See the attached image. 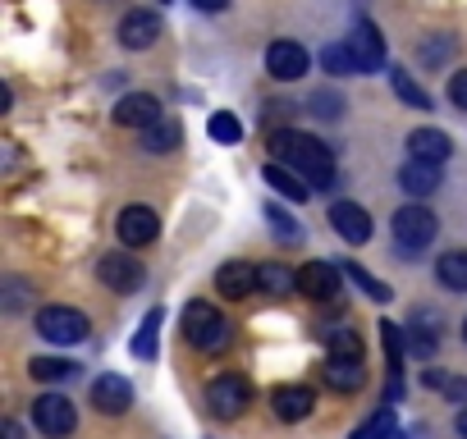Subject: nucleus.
Returning a JSON list of instances; mask_svg holds the SVG:
<instances>
[{"instance_id":"nucleus-1","label":"nucleus","mask_w":467,"mask_h":439,"mask_svg":"<svg viewBox=\"0 0 467 439\" xmlns=\"http://www.w3.org/2000/svg\"><path fill=\"white\" fill-rule=\"evenodd\" d=\"M271 151H275L280 165L298 169L312 188H335V160H330V147L317 142L312 133L275 128V133H271Z\"/></svg>"},{"instance_id":"nucleus-2","label":"nucleus","mask_w":467,"mask_h":439,"mask_svg":"<svg viewBox=\"0 0 467 439\" xmlns=\"http://www.w3.org/2000/svg\"><path fill=\"white\" fill-rule=\"evenodd\" d=\"M183 339L197 352H220L229 343V321L211 307V302H188L183 307Z\"/></svg>"},{"instance_id":"nucleus-3","label":"nucleus","mask_w":467,"mask_h":439,"mask_svg":"<svg viewBox=\"0 0 467 439\" xmlns=\"http://www.w3.org/2000/svg\"><path fill=\"white\" fill-rule=\"evenodd\" d=\"M431 239H435V215L426 206H403L394 215V243L403 252H421V248H431Z\"/></svg>"},{"instance_id":"nucleus-4","label":"nucleus","mask_w":467,"mask_h":439,"mask_svg":"<svg viewBox=\"0 0 467 439\" xmlns=\"http://www.w3.org/2000/svg\"><path fill=\"white\" fill-rule=\"evenodd\" d=\"M37 334L51 339V343H78V339H88V316L74 311V307H42Z\"/></svg>"},{"instance_id":"nucleus-5","label":"nucleus","mask_w":467,"mask_h":439,"mask_svg":"<svg viewBox=\"0 0 467 439\" xmlns=\"http://www.w3.org/2000/svg\"><path fill=\"white\" fill-rule=\"evenodd\" d=\"M33 421H37V430H42L47 439H65V434H74V425H78L74 403H69L65 393H42V398L33 403Z\"/></svg>"},{"instance_id":"nucleus-6","label":"nucleus","mask_w":467,"mask_h":439,"mask_svg":"<svg viewBox=\"0 0 467 439\" xmlns=\"http://www.w3.org/2000/svg\"><path fill=\"white\" fill-rule=\"evenodd\" d=\"M206 403L215 416H244L248 403H253V384L244 375H220L206 384Z\"/></svg>"},{"instance_id":"nucleus-7","label":"nucleus","mask_w":467,"mask_h":439,"mask_svg":"<svg viewBox=\"0 0 467 439\" xmlns=\"http://www.w3.org/2000/svg\"><path fill=\"white\" fill-rule=\"evenodd\" d=\"M97 280H101L110 293H133V289L142 284V266H138V257L110 252V257L97 261Z\"/></svg>"},{"instance_id":"nucleus-8","label":"nucleus","mask_w":467,"mask_h":439,"mask_svg":"<svg viewBox=\"0 0 467 439\" xmlns=\"http://www.w3.org/2000/svg\"><path fill=\"white\" fill-rule=\"evenodd\" d=\"M115 230H119V243H129V248H147V243L161 234V220H156L151 206H124Z\"/></svg>"},{"instance_id":"nucleus-9","label":"nucleus","mask_w":467,"mask_h":439,"mask_svg":"<svg viewBox=\"0 0 467 439\" xmlns=\"http://www.w3.org/2000/svg\"><path fill=\"white\" fill-rule=\"evenodd\" d=\"M321 375H326V384H330V389L353 393V389H362V384H367V362H362V357H348V352H330V357H326V366H321Z\"/></svg>"},{"instance_id":"nucleus-10","label":"nucleus","mask_w":467,"mask_h":439,"mask_svg":"<svg viewBox=\"0 0 467 439\" xmlns=\"http://www.w3.org/2000/svg\"><path fill=\"white\" fill-rule=\"evenodd\" d=\"M266 69H271V78H280V83H298V78L307 74V51H303L298 42H271Z\"/></svg>"},{"instance_id":"nucleus-11","label":"nucleus","mask_w":467,"mask_h":439,"mask_svg":"<svg viewBox=\"0 0 467 439\" xmlns=\"http://www.w3.org/2000/svg\"><path fill=\"white\" fill-rule=\"evenodd\" d=\"M92 403H97L101 416H124L129 403H133V384H129L124 375H101V380L92 384Z\"/></svg>"},{"instance_id":"nucleus-12","label":"nucleus","mask_w":467,"mask_h":439,"mask_svg":"<svg viewBox=\"0 0 467 439\" xmlns=\"http://www.w3.org/2000/svg\"><path fill=\"white\" fill-rule=\"evenodd\" d=\"M215 289H220L224 298H248V293L262 289V271H257L253 261H229V266H220Z\"/></svg>"},{"instance_id":"nucleus-13","label":"nucleus","mask_w":467,"mask_h":439,"mask_svg":"<svg viewBox=\"0 0 467 439\" xmlns=\"http://www.w3.org/2000/svg\"><path fill=\"white\" fill-rule=\"evenodd\" d=\"M271 407H275L280 421H307L312 407H317V393H312L307 384H280V389L271 393Z\"/></svg>"},{"instance_id":"nucleus-14","label":"nucleus","mask_w":467,"mask_h":439,"mask_svg":"<svg viewBox=\"0 0 467 439\" xmlns=\"http://www.w3.org/2000/svg\"><path fill=\"white\" fill-rule=\"evenodd\" d=\"M330 225H335L339 239H348V243H367V239H371V215H367L358 201H335V206H330Z\"/></svg>"},{"instance_id":"nucleus-15","label":"nucleus","mask_w":467,"mask_h":439,"mask_svg":"<svg viewBox=\"0 0 467 439\" xmlns=\"http://www.w3.org/2000/svg\"><path fill=\"white\" fill-rule=\"evenodd\" d=\"M115 119H119L124 128H151V124L161 119V101L147 97V92H129V97H119Z\"/></svg>"},{"instance_id":"nucleus-16","label":"nucleus","mask_w":467,"mask_h":439,"mask_svg":"<svg viewBox=\"0 0 467 439\" xmlns=\"http://www.w3.org/2000/svg\"><path fill=\"white\" fill-rule=\"evenodd\" d=\"M298 293H307V298H317V302H330V298L339 293V271L326 266V261L303 266V271H298Z\"/></svg>"},{"instance_id":"nucleus-17","label":"nucleus","mask_w":467,"mask_h":439,"mask_svg":"<svg viewBox=\"0 0 467 439\" xmlns=\"http://www.w3.org/2000/svg\"><path fill=\"white\" fill-rule=\"evenodd\" d=\"M156 37H161V19H156V15H147V10L124 15V24H119V42H124L129 51H147Z\"/></svg>"},{"instance_id":"nucleus-18","label":"nucleus","mask_w":467,"mask_h":439,"mask_svg":"<svg viewBox=\"0 0 467 439\" xmlns=\"http://www.w3.org/2000/svg\"><path fill=\"white\" fill-rule=\"evenodd\" d=\"M348 46H353V56H358L362 74H371V69H380V65H385V37H380L371 24H358V28H353V37H348Z\"/></svg>"},{"instance_id":"nucleus-19","label":"nucleus","mask_w":467,"mask_h":439,"mask_svg":"<svg viewBox=\"0 0 467 439\" xmlns=\"http://www.w3.org/2000/svg\"><path fill=\"white\" fill-rule=\"evenodd\" d=\"M408 151H412V160L444 165V160H449V151H453V142H449L440 128H412V133H408Z\"/></svg>"},{"instance_id":"nucleus-20","label":"nucleus","mask_w":467,"mask_h":439,"mask_svg":"<svg viewBox=\"0 0 467 439\" xmlns=\"http://www.w3.org/2000/svg\"><path fill=\"white\" fill-rule=\"evenodd\" d=\"M399 183H403V192H412V197H431V192L440 188V165H431V160H408V165L399 169Z\"/></svg>"},{"instance_id":"nucleus-21","label":"nucleus","mask_w":467,"mask_h":439,"mask_svg":"<svg viewBox=\"0 0 467 439\" xmlns=\"http://www.w3.org/2000/svg\"><path fill=\"white\" fill-rule=\"evenodd\" d=\"M262 179H266L280 197H289V201H307V197H312V183H307L298 169L280 165V160H275V165H266V174H262Z\"/></svg>"},{"instance_id":"nucleus-22","label":"nucleus","mask_w":467,"mask_h":439,"mask_svg":"<svg viewBox=\"0 0 467 439\" xmlns=\"http://www.w3.org/2000/svg\"><path fill=\"white\" fill-rule=\"evenodd\" d=\"M179 142H183V124H179V119H156L151 128H142V147L156 151V156L174 151Z\"/></svg>"},{"instance_id":"nucleus-23","label":"nucleus","mask_w":467,"mask_h":439,"mask_svg":"<svg viewBox=\"0 0 467 439\" xmlns=\"http://www.w3.org/2000/svg\"><path fill=\"white\" fill-rule=\"evenodd\" d=\"M403 330H408V352H412V357H431V352H435L440 330L431 325V316H426V311H417V316H412V325H403Z\"/></svg>"},{"instance_id":"nucleus-24","label":"nucleus","mask_w":467,"mask_h":439,"mask_svg":"<svg viewBox=\"0 0 467 439\" xmlns=\"http://www.w3.org/2000/svg\"><path fill=\"white\" fill-rule=\"evenodd\" d=\"M321 65H326V74H335V78H353V74H362V65H358V56H353L348 42L326 46V51H321Z\"/></svg>"},{"instance_id":"nucleus-25","label":"nucleus","mask_w":467,"mask_h":439,"mask_svg":"<svg viewBox=\"0 0 467 439\" xmlns=\"http://www.w3.org/2000/svg\"><path fill=\"white\" fill-rule=\"evenodd\" d=\"M435 275H440V284H444V289L462 293V289H467V252H444V257H440V266H435Z\"/></svg>"},{"instance_id":"nucleus-26","label":"nucleus","mask_w":467,"mask_h":439,"mask_svg":"<svg viewBox=\"0 0 467 439\" xmlns=\"http://www.w3.org/2000/svg\"><path fill=\"white\" fill-rule=\"evenodd\" d=\"M33 380H42V384H56V380H69L78 366L74 362H65V357H33Z\"/></svg>"},{"instance_id":"nucleus-27","label":"nucleus","mask_w":467,"mask_h":439,"mask_svg":"<svg viewBox=\"0 0 467 439\" xmlns=\"http://www.w3.org/2000/svg\"><path fill=\"white\" fill-rule=\"evenodd\" d=\"M344 275H348V280H353V284H358L367 298H376V302H389V298H394V293H389V284H380L376 275H367L358 261H344Z\"/></svg>"},{"instance_id":"nucleus-28","label":"nucleus","mask_w":467,"mask_h":439,"mask_svg":"<svg viewBox=\"0 0 467 439\" xmlns=\"http://www.w3.org/2000/svg\"><path fill=\"white\" fill-rule=\"evenodd\" d=\"M389 83H394V92H399V101H408L412 110H431V97L412 83V74H403V69H394L389 74Z\"/></svg>"},{"instance_id":"nucleus-29","label":"nucleus","mask_w":467,"mask_h":439,"mask_svg":"<svg viewBox=\"0 0 467 439\" xmlns=\"http://www.w3.org/2000/svg\"><path fill=\"white\" fill-rule=\"evenodd\" d=\"M389 434H394V412H389V407L371 412V416L353 430V439H389Z\"/></svg>"},{"instance_id":"nucleus-30","label":"nucleus","mask_w":467,"mask_h":439,"mask_svg":"<svg viewBox=\"0 0 467 439\" xmlns=\"http://www.w3.org/2000/svg\"><path fill=\"white\" fill-rule=\"evenodd\" d=\"M257 271H262V289L266 293H294L298 289V275L285 271V266H275V261L271 266H257Z\"/></svg>"},{"instance_id":"nucleus-31","label":"nucleus","mask_w":467,"mask_h":439,"mask_svg":"<svg viewBox=\"0 0 467 439\" xmlns=\"http://www.w3.org/2000/svg\"><path fill=\"white\" fill-rule=\"evenodd\" d=\"M206 133H211L215 142H224V147H229V142H239V138H244V124H239V119H234L229 110H220V115H211V124H206Z\"/></svg>"},{"instance_id":"nucleus-32","label":"nucleus","mask_w":467,"mask_h":439,"mask_svg":"<svg viewBox=\"0 0 467 439\" xmlns=\"http://www.w3.org/2000/svg\"><path fill=\"white\" fill-rule=\"evenodd\" d=\"M156 325H161V307L142 321L138 339H133V357H156Z\"/></svg>"},{"instance_id":"nucleus-33","label":"nucleus","mask_w":467,"mask_h":439,"mask_svg":"<svg viewBox=\"0 0 467 439\" xmlns=\"http://www.w3.org/2000/svg\"><path fill=\"white\" fill-rule=\"evenodd\" d=\"M330 352H348V357H362V339H358V330H348V325H335L330 334Z\"/></svg>"},{"instance_id":"nucleus-34","label":"nucleus","mask_w":467,"mask_h":439,"mask_svg":"<svg viewBox=\"0 0 467 439\" xmlns=\"http://www.w3.org/2000/svg\"><path fill=\"white\" fill-rule=\"evenodd\" d=\"M266 220H271V230H275L280 239H294V243H298V234H303V230L294 225V220H289L280 206H266Z\"/></svg>"},{"instance_id":"nucleus-35","label":"nucleus","mask_w":467,"mask_h":439,"mask_svg":"<svg viewBox=\"0 0 467 439\" xmlns=\"http://www.w3.org/2000/svg\"><path fill=\"white\" fill-rule=\"evenodd\" d=\"M312 106H317L312 115H321V119H339V115H344V101H339V97H330V92H317V97H312Z\"/></svg>"},{"instance_id":"nucleus-36","label":"nucleus","mask_w":467,"mask_h":439,"mask_svg":"<svg viewBox=\"0 0 467 439\" xmlns=\"http://www.w3.org/2000/svg\"><path fill=\"white\" fill-rule=\"evenodd\" d=\"M449 101H453L458 110H467V69H458V74L449 78Z\"/></svg>"},{"instance_id":"nucleus-37","label":"nucleus","mask_w":467,"mask_h":439,"mask_svg":"<svg viewBox=\"0 0 467 439\" xmlns=\"http://www.w3.org/2000/svg\"><path fill=\"white\" fill-rule=\"evenodd\" d=\"M449 51H453V42H426V46H421V56H426L431 65H435V60H449Z\"/></svg>"},{"instance_id":"nucleus-38","label":"nucleus","mask_w":467,"mask_h":439,"mask_svg":"<svg viewBox=\"0 0 467 439\" xmlns=\"http://www.w3.org/2000/svg\"><path fill=\"white\" fill-rule=\"evenodd\" d=\"M440 389H444L453 403H467V380H449V375H444V384H440Z\"/></svg>"},{"instance_id":"nucleus-39","label":"nucleus","mask_w":467,"mask_h":439,"mask_svg":"<svg viewBox=\"0 0 467 439\" xmlns=\"http://www.w3.org/2000/svg\"><path fill=\"white\" fill-rule=\"evenodd\" d=\"M192 5H197V10H206V15H220V10L229 5V0H192Z\"/></svg>"},{"instance_id":"nucleus-40","label":"nucleus","mask_w":467,"mask_h":439,"mask_svg":"<svg viewBox=\"0 0 467 439\" xmlns=\"http://www.w3.org/2000/svg\"><path fill=\"white\" fill-rule=\"evenodd\" d=\"M5 439H24V430H19V421H5Z\"/></svg>"},{"instance_id":"nucleus-41","label":"nucleus","mask_w":467,"mask_h":439,"mask_svg":"<svg viewBox=\"0 0 467 439\" xmlns=\"http://www.w3.org/2000/svg\"><path fill=\"white\" fill-rule=\"evenodd\" d=\"M458 434H462V439H467V407H462V412H458Z\"/></svg>"},{"instance_id":"nucleus-42","label":"nucleus","mask_w":467,"mask_h":439,"mask_svg":"<svg viewBox=\"0 0 467 439\" xmlns=\"http://www.w3.org/2000/svg\"><path fill=\"white\" fill-rule=\"evenodd\" d=\"M389 439H403V434H399V430H394V434H389Z\"/></svg>"},{"instance_id":"nucleus-43","label":"nucleus","mask_w":467,"mask_h":439,"mask_svg":"<svg viewBox=\"0 0 467 439\" xmlns=\"http://www.w3.org/2000/svg\"><path fill=\"white\" fill-rule=\"evenodd\" d=\"M462 339H467V325H462Z\"/></svg>"}]
</instances>
